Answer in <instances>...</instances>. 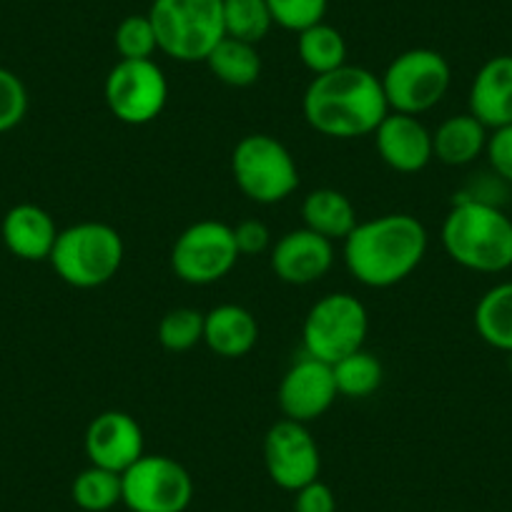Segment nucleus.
Here are the masks:
<instances>
[{
	"label": "nucleus",
	"mask_w": 512,
	"mask_h": 512,
	"mask_svg": "<svg viewBox=\"0 0 512 512\" xmlns=\"http://www.w3.org/2000/svg\"><path fill=\"white\" fill-rule=\"evenodd\" d=\"M302 111L309 126L327 139H362L374 136L390 106L379 76L344 63L337 71L312 78L304 91Z\"/></svg>",
	"instance_id": "1"
},
{
	"label": "nucleus",
	"mask_w": 512,
	"mask_h": 512,
	"mask_svg": "<svg viewBox=\"0 0 512 512\" xmlns=\"http://www.w3.org/2000/svg\"><path fill=\"white\" fill-rule=\"evenodd\" d=\"M427 254V229L412 214L359 221L344 239V264L359 284L387 289L405 282Z\"/></svg>",
	"instance_id": "2"
},
{
	"label": "nucleus",
	"mask_w": 512,
	"mask_h": 512,
	"mask_svg": "<svg viewBox=\"0 0 512 512\" xmlns=\"http://www.w3.org/2000/svg\"><path fill=\"white\" fill-rule=\"evenodd\" d=\"M442 246L470 272L502 274L512 267V219L497 204L462 196L447 211Z\"/></svg>",
	"instance_id": "3"
},
{
	"label": "nucleus",
	"mask_w": 512,
	"mask_h": 512,
	"mask_svg": "<svg viewBox=\"0 0 512 512\" xmlns=\"http://www.w3.org/2000/svg\"><path fill=\"white\" fill-rule=\"evenodd\" d=\"M126 256L121 234L103 221H83L58 231L53 244V272L76 289H96L111 282Z\"/></svg>",
	"instance_id": "4"
},
{
	"label": "nucleus",
	"mask_w": 512,
	"mask_h": 512,
	"mask_svg": "<svg viewBox=\"0 0 512 512\" xmlns=\"http://www.w3.org/2000/svg\"><path fill=\"white\" fill-rule=\"evenodd\" d=\"M149 18L159 51L181 63L206 61L226 38L224 0H154Z\"/></svg>",
	"instance_id": "5"
},
{
	"label": "nucleus",
	"mask_w": 512,
	"mask_h": 512,
	"mask_svg": "<svg viewBox=\"0 0 512 512\" xmlns=\"http://www.w3.org/2000/svg\"><path fill=\"white\" fill-rule=\"evenodd\" d=\"M231 174L246 199L279 204L299 186V169L287 146L269 134H249L231 154Z\"/></svg>",
	"instance_id": "6"
},
{
	"label": "nucleus",
	"mask_w": 512,
	"mask_h": 512,
	"mask_svg": "<svg viewBox=\"0 0 512 512\" xmlns=\"http://www.w3.org/2000/svg\"><path fill=\"white\" fill-rule=\"evenodd\" d=\"M379 81L390 111L420 116L447 96L452 68L440 51L412 48L400 53L379 76Z\"/></svg>",
	"instance_id": "7"
},
{
	"label": "nucleus",
	"mask_w": 512,
	"mask_h": 512,
	"mask_svg": "<svg viewBox=\"0 0 512 512\" xmlns=\"http://www.w3.org/2000/svg\"><path fill=\"white\" fill-rule=\"evenodd\" d=\"M369 317L364 304L347 292L319 299L304 319V354L334 364L364 347Z\"/></svg>",
	"instance_id": "8"
},
{
	"label": "nucleus",
	"mask_w": 512,
	"mask_h": 512,
	"mask_svg": "<svg viewBox=\"0 0 512 512\" xmlns=\"http://www.w3.org/2000/svg\"><path fill=\"white\" fill-rule=\"evenodd\" d=\"M234 226L204 219L181 231L171 249V269L176 277L194 287H206L224 279L239 262Z\"/></svg>",
	"instance_id": "9"
},
{
	"label": "nucleus",
	"mask_w": 512,
	"mask_h": 512,
	"mask_svg": "<svg viewBox=\"0 0 512 512\" xmlns=\"http://www.w3.org/2000/svg\"><path fill=\"white\" fill-rule=\"evenodd\" d=\"M191 497V475L166 455H144L121 475V502L131 512H184Z\"/></svg>",
	"instance_id": "10"
},
{
	"label": "nucleus",
	"mask_w": 512,
	"mask_h": 512,
	"mask_svg": "<svg viewBox=\"0 0 512 512\" xmlns=\"http://www.w3.org/2000/svg\"><path fill=\"white\" fill-rule=\"evenodd\" d=\"M103 98L113 116L128 126H144L161 116L169 101V81L159 63L118 61L108 71Z\"/></svg>",
	"instance_id": "11"
},
{
	"label": "nucleus",
	"mask_w": 512,
	"mask_h": 512,
	"mask_svg": "<svg viewBox=\"0 0 512 512\" xmlns=\"http://www.w3.org/2000/svg\"><path fill=\"white\" fill-rule=\"evenodd\" d=\"M264 462L274 485L297 492L309 482L319 480L322 455L307 425L294 420H279L264 437Z\"/></svg>",
	"instance_id": "12"
},
{
	"label": "nucleus",
	"mask_w": 512,
	"mask_h": 512,
	"mask_svg": "<svg viewBox=\"0 0 512 512\" xmlns=\"http://www.w3.org/2000/svg\"><path fill=\"white\" fill-rule=\"evenodd\" d=\"M337 400V384H334L332 364L304 354L302 359L287 369L279 384V407L284 417L294 422L319 420Z\"/></svg>",
	"instance_id": "13"
},
{
	"label": "nucleus",
	"mask_w": 512,
	"mask_h": 512,
	"mask_svg": "<svg viewBox=\"0 0 512 512\" xmlns=\"http://www.w3.org/2000/svg\"><path fill=\"white\" fill-rule=\"evenodd\" d=\"M86 455L91 465L123 475L144 457V430L126 412H101L86 430Z\"/></svg>",
	"instance_id": "14"
},
{
	"label": "nucleus",
	"mask_w": 512,
	"mask_h": 512,
	"mask_svg": "<svg viewBox=\"0 0 512 512\" xmlns=\"http://www.w3.org/2000/svg\"><path fill=\"white\" fill-rule=\"evenodd\" d=\"M334 264V241L314 234L312 229L302 226L274 244L272 269L282 282L294 287H307L327 277Z\"/></svg>",
	"instance_id": "15"
},
{
	"label": "nucleus",
	"mask_w": 512,
	"mask_h": 512,
	"mask_svg": "<svg viewBox=\"0 0 512 512\" xmlns=\"http://www.w3.org/2000/svg\"><path fill=\"white\" fill-rule=\"evenodd\" d=\"M377 151L390 169L400 174H417L432 159V131L417 116L390 111L374 131Z\"/></svg>",
	"instance_id": "16"
},
{
	"label": "nucleus",
	"mask_w": 512,
	"mask_h": 512,
	"mask_svg": "<svg viewBox=\"0 0 512 512\" xmlns=\"http://www.w3.org/2000/svg\"><path fill=\"white\" fill-rule=\"evenodd\" d=\"M3 244L23 262H46L58 239V226L46 209L36 204H18L3 216Z\"/></svg>",
	"instance_id": "17"
},
{
	"label": "nucleus",
	"mask_w": 512,
	"mask_h": 512,
	"mask_svg": "<svg viewBox=\"0 0 512 512\" xmlns=\"http://www.w3.org/2000/svg\"><path fill=\"white\" fill-rule=\"evenodd\" d=\"M470 113L490 131L512 123V56H495L480 66L470 86Z\"/></svg>",
	"instance_id": "18"
},
{
	"label": "nucleus",
	"mask_w": 512,
	"mask_h": 512,
	"mask_svg": "<svg viewBox=\"0 0 512 512\" xmlns=\"http://www.w3.org/2000/svg\"><path fill=\"white\" fill-rule=\"evenodd\" d=\"M204 342L219 357L239 359L259 342V324L249 309L219 304L204 314Z\"/></svg>",
	"instance_id": "19"
},
{
	"label": "nucleus",
	"mask_w": 512,
	"mask_h": 512,
	"mask_svg": "<svg viewBox=\"0 0 512 512\" xmlns=\"http://www.w3.org/2000/svg\"><path fill=\"white\" fill-rule=\"evenodd\" d=\"M490 128L477 121L470 111L445 118L432 131V151L445 166H467L480 159L487 149Z\"/></svg>",
	"instance_id": "20"
},
{
	"label": "nucleus",
	"mask_w": 512,
	"mask_h": 512,
	"mask_svg": "<svg viewBox=\"0 0 512 512\" xmlns=\"http://www.w3.org/2000/svg\"><path fill=\"white\" fill-rule=\"evenodd\" d=\"M302 219L307 229L329 241H344L359 224L354 204L337 189H314L302 204Z\"/></svg>",
	"instance_id": "21"
},
{
	"label": "nucleus",
	"mask_w": 512,
	"mask_h": 512,
	"mask_svg": "<svg viewBox=\"0 0 512 512\" xmlns=\"http://www.w3.org/2000/svg\"><path fill=\"white\" fill-rule=\"evenodd\" d=\"M206 66L214 73L216 81L231 88H249L262 76V56L256 46L236 38H221L219 46L209 53Z\"/></svg>",
	"instance_id": "22"
},
{
	"label": "nucleus",
	"mask_w": 512,
	"mask_h": 512,
	"mask_svg": "<svg viewBox=\"0 0 512 512\" xmlns=\"http://www.w3.org/2000/svg\"><path fill=\"white\" fill-rule=\"evenodd\" d=\"M475 329L482 342L512 354V282H500L482 294L475 307Z\"/></svg>",
	"instance_id": "23"
},
{
	"label": "nucleus",
	"mask_w": 512,
	"mask_h": 512,
	"mask_svg": "<svg viewBox=\"0 0 512 512\" xmlns=\"http://www.w3.org/2000/svg\"><path fill=\"white\" fill-rule=\"evenodd\" d=\"M297 36L299 58H302V63L314 76L337 71V68L347 63V43H344V36L337 28L327 26L322 21L317 26L307 28V31L297 33Z\"/></svg>",
	"instance_id": "24"
},
{
	"label": "nucleus",
	"mask_w": 512,
	"mask_h": 512,
	"mask_svg": "<svg viewBox=\"0 0 512 512\" xmlns=\"http://www.w3.org/2000/svg\"><path fill=\"white\" fill-rule=\"evenodd\" d=\"M332 374L334 384H337V395L352 397V400L374 395L382 387L384 379L382 362L364 347L334 362Z\"/></svg>",
	"instance_id": "25"
},
{
	"label": "nucleus",
	"mask_w": 512,
	"mask_h": 512,
	"mask_svg": "<svg viewBox=\"0 0 512 512\" xmlns=\"http://www.w3.org/2000/svg\"><path fill=\"white\" fill-rule=\"evenodd\" d=\"M274 26L267 0H224V33L256 46L269 36Z\"/></svg>",
	"instance_id": "26"
},
{
	"label": "nucleus",
	"mask_w": 512,
	"mask_h": 512,
	"mask_svg": "<svg viewBox=\"0 0 512 512\" xmlns=\"http://www.w3.org/2000/svg\"><path fill=\"white\" fill-rule=\"evenodd\" d=\"M73 502L86 512H106L121 502V475L91 465L73 480Z\"/></svg>",
	"instance_id": "27"
},
{
	"label": "nucleus",
	"mask_w": 512,
	"mask_h": 512,
	"mask_svg": "<svg viewBox=\"0 0 512 512\" xmlns=\"http://www.w3.org/2000/svg\"><path fill=\"white\" fill-rule=\"evenodd\" d=\"M159 342L169 352H189L204 342V314L191 307H176L159 324Z\"/></svg>",
	"instance_id": "28"
},
{
	"label": "nucleus",
	"mask_w": 512,
	"mask_h": 512,
	"mask_svg": "<svg viewBox=\"0 0 512 512\" xmlns=\"http://www.w3.org/2000/svg\"><path fill=\"white\" fill-rule=\"evenodd\" d=\"M121 61H151L159 51L156 31L151 26L149 16H128L118 23L116 36H113Z\"/></svg>",
	"instance_id": "29"
},
{
	"label": "nucleus",
	"mask_w": 512,
	"mask_h": 512,
	"mask_svg": "<svg viewBox=\"0 0 512 512\" xmlns=\"http://www.w3.org/2000/svg\"><path fill=\"white\" fill-rule=\"evenodd\" d=\"M267 6L272 11L274 26L302 33L324 21L329 0H267Z\"/></svg>",
	"instance_id": "30"
},
{
	"label": "nucleus",
	"mask_w": 512,
	"mask_h": 512,
	"mask_svg": "<svg viewBox=\"0 0 512 512\" xmlns=\"http://www.w3.org/2000/svg\"><path fill=\"white\" fill-rule=\"evenodd\" d=\"M28 113L26 83L0 66V134L13 131Z\"/></svg>",
	"instance_id": "31"
},
{
	"label": "nucleus",
	"mask_w": 512,
	"mask_h": 512,
	"mask_svg": "<svg viewBox=\"0 0 512 512\" xmlns=\"http://www.w3.org/2000/svg\"><path fill=\"white\" fill-rule=\"evenodd\" d=\"M485 156L490 161L492 174L505 184H512V123L490 131Z\"/></svg>",
	"instance_id": "32"
},
{
	"label": "nucleus",
	"mask_w": 512,
	"mask_h": 512,
	"mask_svg": "<svg viewBox=\"0 0 512 512\" xmlns=\"http://www.w3.org/2000/svg\"><path fill=\"white\" fill-rule=\"evenodd\" d=\"M234 241L239 254H262L272 244V234H269L267 224L259 219H244L234 226Z\"/></svg>",
	"instance_id": "33"
},
{
	"label": "nucleus",
	"mask_w": 512,
	"mask_h": 512,
	"mask_svg": "<svg viewBox=\"0 0 512 512\" xmlns=\"http://www.w3.org/2000/svg\"><path fill=\"white\" fill-rule=\"evenodd\" d=\"M294 495V512H337V497L322 480L309 482Z\"/></svg>",
	"instance_id": "34"
},
{
	"label": "nucleus",
	"mask_w": 512,
	"mask_h": 512,
	"mask_svg": "<svg viewBox=\"0 0 512 512\" xmlns=\"http://www.w3.org/2000/svg\"><path fill=\"white\" fill-rule=\"evenodd\" d=\"M510 369H512V354H510Z\"/></svg>",
	"instance_id": "35"
}]
</instances>
